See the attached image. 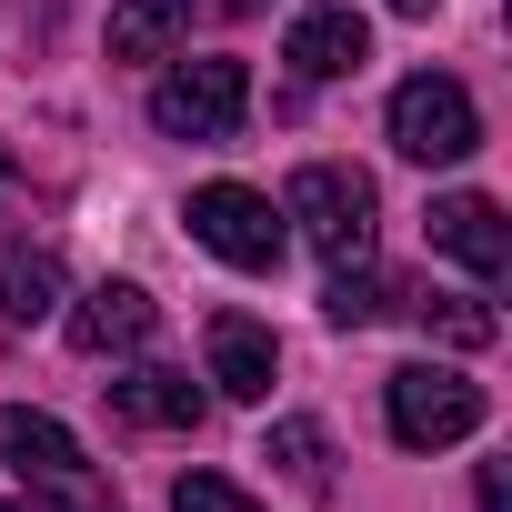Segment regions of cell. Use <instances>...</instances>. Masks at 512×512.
I'll return each instance as SVG.
<instances>
[{"mask_svg":"<svg viewBox=\"0 0 512 512\" xmlns=\"http://www.w3.org/2000/svg\"><path fill=\"white\" fill-rule=\"evenodd\" d=\"M392 312V282L372 272V262H332V292H322V322L332 332H372Z\"/></svg>","mask_w":512,"mask_h":512,"instance_id":"15","label":"cell"},{"mask_svg":"<svg viewBox=\"0 0 512 512\" xmlns=\"http://www.w3.org/2000/svg\"><path fill=\"white\" fill-rule=\"evenodd\" d=\"M402 302H412V322H422L432 342H452V352H482V342L502 332V312H492L482 292H432V282H422V292H402Z\"/></svg>","mask_w":512,"mask_h":512,"instance_id":"13","label":"cell"},{"mask_svg":"<svg viewBox=\"0 0 512 512\" xmlns=\"http://www.w3.org/2000/svg\"><path fill=\"white\" fill-rule=\"evenodd\" d=\"M382 11H402V21H432V11H442V0H382Z\"/></svg>","mask_w":512,"mask_h":512,"instance_id":"19","label":"cell"},{"mask_svg":"<svg viewBox=\"0 0 512 512\" xmlns=\"http://www.w3.org/2000/svg\"><path fill=\"white\" fill-rule=\"evenodd\" d=\"M171 512H262V502H251L231 472H181L171 482Z\"/></svg>","mask_w":512,"mask_h":512,"instance_id":"17","label":"cell"},{"mask_svg":"<svg viewBox=\"0 0 512 512\" xmlns=\"http://www.w3.org/2000/svg\"><path fill=\"white\" fill-rule=\"evenodd\" d=\"M0 512H21V502H0Z\"/></svg>","mask_w":512,"mask_h":512,"instance_id":"22","label":"cell"},{"mask_svg":"<svg viewBox=\"0 0 512 512\" xmlns=\"http://www.w3.org/2000/svg\"><path fill=\"white\" fill-rule=\"evenodd\" d=\"M282 221H302V241L322 262H372V231H382V191L352 161H302L282 191Z\"/></svg>","mask_w":512,"mask_h":512,"instance_id":"2","label":"cell"},{"mask_svg":"<svg viewBox=\"0 0 512 512\" xmlns=\"http://www.w3.org/2000/svg\"><path fill=\"white\" fill-rule=\"evenodd\" d=\"M251 111V71L241 61H181L151 81V131L161 141H231Z\"/></svg>","mask_w":512,"mask_h":512,"instance_id":"6","label":"cell"},{"mask_svg":"<svg viewBox=\"0 0 512 512\" xmlns=\"http://www.w3.org/2000/svg\"><path fill=\"white\" fill-rule=\"evenodd\" d=\"M392 151L422 161V171L472 161V151H482V111H472V91H462L452 71H412V81L392 91Z\"/></svg>","mask_w":512,"mask_h":512,"instance_id":"3","label":"cell"},{"mask_svg":"<svg viewBox=\"0 0 512 512\" xmlns=\"http://www.w3.org/2000/svg\"><path fill=\"white\" fill-rule=\"evenodd\" d=\"M101 402H111V422H131V432H201V412H211V402L191 392V372H171V362L111 372Z\"/></svg>","mask_w":512,"mask_h":512,"instance_id":"9","label":"cell"},{"mask_svg":"<svg viewBox=\"0 0 512 512\" xmlns=\"http://www.w3.org/2000/svg\"><path fill=\"white\" fill-rule=\"evenodd\" d=\"M191 241L211 251V262H231V272H282V211H272V191H251V181H201L191 191Z\"/></svg>","mask_w":512,"mask_h":512,"instance_id":"5","label":"cell"},{"mask_svg":"<svg viewBox=\"0 0 512 512\" xmlns=\"http://www.w3.org/2000/svg\"><path fill=\"white\" fill-rule=\"evenodd\" d=\"M482 512H512V482H502V462H482Z\"/></svg>","mask_w":512,"mask_h":512,"instance_id":"18","label":"cell"},{"mask_svg":"<svg viewBox=\"0 0 512 512\" xmlns=\"http://www.w3.org/2000/svg\"><path fill=\"white\" fill-rule=\"evenodd\" d=\"M0 312H11V322L61 312V262H51L41 241H0Z\"/></svg>","mask_w":512,"mask_h":512,"instance_id":"12","label":"cell"},{"mask_svg":"<svg viewBox=\"0 0 512 512\" xmlns=\"http://www.w3.org/2000/svg\"><path fill=\"white\" fill-rule=\"evenodd\" d=\"M191 31V0H111V61H161Z\"/></svg>","mask_w":512,"mask_h":512,"instance_id":"14","label":"cell"},{"mask_svg":"<svg viewBox=\"0 0 512 512\" xmlns=\"http://www.w3.org/2000/svg\"><path fill=\"white\" fill-rule=\"evenodd\" d=\"M0 472L31 502H51V512H101V462L31 402H0Z\"/></svg>","mask_w":512,"mask_h":512,"instance_id":"1","label":"cell"},{"mask_svg":"<svg viewBox=\"0 0 512 512\" xmlns=\"http://www.w3.org/2000/svg\"><path fill=\"white\" fill-rule=\"evenodd\" d=\"M282 61H292L302 81H352V71L372 61V21H362V11H302L292 41H282Z\"/></svg>","mask_w":512,"mask_h":512,"instance_id":"11","label":"cell"},{"mask_svg":"<svg viewBox=\"0 0 512 512\" xmlns=\"http://www.w3.org/2000/svg\"><path fill=\"white\" fill-rule=\"evenodd\" d=\"M382 412H392V442L402 452H442V442L482 432V382H462L452 362H402L382 382Z\"/></svg>","mask_w":512,"mask_h":512,"instance_id":"4","label":"cell"},{"mask_svg":"<svg viewBox=\"0 0 512 512\" xmlns=\"http://www.w3.org/2000/svg\"><path fill=\"white\" fill-rule=\"evenodd\" d=\"M201 352H211V382H221L231 402H272V382H282V342L251 322V312H211Z\"/></svg>","mask_w":512,"mask_h":512,"instance_id":"10","label":"cell"},{"mask_svg":"<svg viewBox=\"0 0 512 512\" xmlns=\"http://www.w3.org/2000/svg\"><path fill=\"white\" fill-rule=\"evenodd\" d=\"M221 11H262V0H221Z\"/></svg>","mask_w":512,"mask_h":512,"instance_id":"20","label":"cell"},{"mask_svg":"<svg viewBox=\"0 0 512 512\" xmlns=\"http://www.w3.org/2000/svg\"><path fill=\"white\" fill-rule=\"evenodd\" d=\"M422 231H432V251H452L472 282H502V272H512V221H502V201H482V191H442Z\"/></svg>","mask_w":512,"mask_h":512,"instance_id":"7","label":"cell"},{"mask_svg":"<svg viewBox=\"0 0 512 512\" xmlns=\"http://www.w3.org/2000/svg\"><path fill=\"white\" fill-rule=\"evenodd\" d=\"M272 462H282L312 502L332 492V432H322V422H272Z\"/></svg>","mask_w":512,"mask_h":512,"instance_id":"16","label":"cell"},{"mask_svg":"<svg viewBox=\"0 0 512 512\" xmlns=\"http://www.w3.org/2000/svg\"><path fill=\"white\" fill-rule=\"evenodd\" d=\"M151 322H161V302H151L141 282H91V292L61 312L71 352H91V362H111V352H141V342H151Z\"/></svg>","mask_w":512,"mask_h":512,"instance_id":"8","label":"cell"},{"mask_svg":"<svg viewBox=\"0 0 512 512\" xmlns=\"http://www.w3.org/2000/svg\"><path fill=\"white\" fill-rule=\"evenodd\" d=\"M0 181H11V151H0Z\"/></svg>","mask_w":512,"mask_h":512,"instance_id":"21","label":"cell"}]
</instances>
